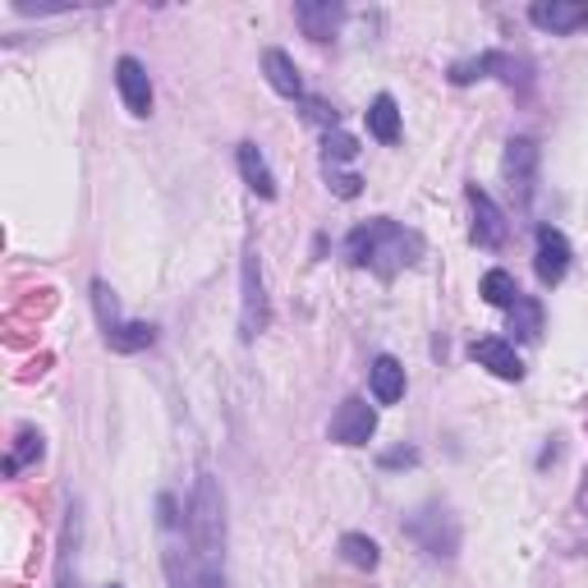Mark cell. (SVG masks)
<instances>
[{
  "label": "cell",
  "mask_w": 588,
  "mask_h": 588,
  "mask_svg": "<svg viewBox=\"0 0 588 588\" xmlns=\"http://www.w3.org/2000/svg\"><path fill=\"white\" fill-rule=\"evenodd\" d=\"M419 235L405 230L400 221H386V216H378V221H368V226H354L350 239H345V254L354 267H368V271H378L382 281H391L395 271H405L414 258H419Z\"/></svg>",
  "instance_id": "obj_1"
},
{
  "label": "cell",
  "mask_w": 588,
  "mask_h": 588,
  "mask_svg": "<svg viewBox=\"0 0 588 588\" xmlns=\"http://www.w3.org/2000/svg\"><path fill=\"white\" fill-rule=\"evenodd\" d=\"M189 547L203 566L221 570V556H226V502H221V487H216L212 474H198L194 483V497H189Z\"/></svg>",
  "instance_id": "obj_2"
},
{
  "label": "cell",
  "mask_w": 588,
  "mask_h": 588,
  "mask_svg": "<svg viewBox=\"0 0 588 588\" xmlns=\"http://www.w3.org/2000/svg\"><path fill=\"white\" fill-rule=\"evenodd\" d=\"M271 322V303H267V281H262V262L258 249L249 244L244 249V267H239V336L258 340Z\"/></svg>",
  "instance_id": "obj_3"
},
{
  "label": "cell",
  "mask_w": 588,
  "mask_h": 588,
  "mask_svg": "<svg viewBox=\"0 0 588 588\" xmlns=\"http://www.w3.org/2000/svg\"><path fill=\"white\" fill-rule=\"evenodd\" d=\"M92 303H97L102 336H106V345H111L115 354H138V350H147L152 340H157V327H147V322H125V318H120V308H115L106 281H92Z\"/></svg>",
  "instance_id": "obj_4"
},
{
  "label": "cell",
  "mask_w": 588,
  "mask_h": 588,
  "mask_svg": "<svg viewBox=\"0 0 588 588\" xmlns=\"http://www.w3.org/2000/svg\"><path fill=\"white\" fill-rule=\"evenodd\" d=\"M410 538L427 551V556H437V561H451L455 556V547H460V524H455V515L446 510V506H423L419 515H410Z\"/></svg>",
  "instance_id": "obj_5"
},
{
  "label": "cell",
  "mask_w": 588,
  "mask_h": 588,
  "mask_svg": "<svg viewBox=\"0 0 588 588\" xmlns=\"http://www.w3.org/2000/svg\"><path fill=\"white\" fill-rule=\"evenodd\" d=\"M373 432H378V410L368 405L363 395L340 400V410L331 414V442H340V446H368V442H373Z\"/></svg>",
  "instance_id": "obj_6"
},
{
  "label": "cell",
  "mask_w": 588,
  "mask_h": 588,
  "mask_svg": "<svg viewBox=\"0 0 588 588\" xmlns=\"http://www.w3.org/2000/svg\"><path fill=\"white\" fill-rule=\"evenodd\" d=\"M529 23L543 33H579L588 28V0H538L529 6Z\"/></svg>",
  "instance_id": "obj_7"
},
{
  "label": "cell",
  "mask_w": 588,
  "mask_h": 588,
  "mask_svg": "<svg viewBox=\"0 0 588 588\" xmlns=\"http://www.w3.org/2000/svg\"><path fill=\"white\" fill-rule=\"evenodd\" d=\"M115 87H120V102H125L130 115H152V79L147 70L138 65L134 55H120L115 60Z\"/></svg>",
  "instance_id": "obj_8"
},
{
  "label": "cell",
  "mask_w": 588,
  "mask_h": 588,
  "mask_svg": "<svg viewBox=\"0 0 588 588\" xmlns=\"http://www.w3.org/2000/svg\"><path fill=\"white\" fill-rule=\"evenodd\" d=\"M295 19L303 28V38L313 42H331L340 33V23H345V6L340 0H299L295 6Z\"/></svg>",
  "instance_id": "obj_9"
},
{
  "label": "cell",
  "mask_w": 588,
  "mask_h": 588,
  "mask_svg": "<svg viewBox=\"0 0 588 588\" xmlns=\"http://www.w3.org/2000/svg\"><path fill=\"white\" fill-rule=\"evenodd\" d=\"M470 207H474V244H483V249H502L510 226H506V212L492 203L478 184H470Z\"/></svg>",
  "instance_id": "obj_10"
},
{
  "label": "cell",
  "mask_w": 588,
  "mask_h": 588,
  "mask_svg": "<svg viewBox=\"0 0 588 588\" xmlns=\"http://www.w3.org/2000/svg\"><path fill=\"white\" fill-rule=\"evenodd\" d=\"M534 271H538V281H543V286H561V281H566V271H570V244H566L561 230H551V226L538 230V258H534Z\"/></svg>",
  "instance_id": "obj_11"
},
{
  "label": "cell",
  "mask_w": 588,
  "mask_h": 588,
  "mask_svg": "<svg viewBox=\"0 0 588 588\" xmlns=\"http://www.w3.org/2000/svg\"><path fill=\"white\" fill-rule=\"evenodd\" d=\"M515 74H519V65L502 51H483L474 60H455V65H451V83L455 87L474 83V79H506V83H515Z\"/></svg>",
  "instance_id": "obj_12"
},
{
  "label": "cell",
  "mask_w": 588,
  "mask_h": 588,
  "mask_svg": "<svg viewBox=\"0 0 588 588\" xmlns=\"http://www.w3.org/2000/svg\"><path fill=\"white\" fill-rule=\"evenodd\" d=\"M502 171L510 179V189H519V198H529L534 175H538V143L534 138H510L506 157H502Z\"/></svg>",
  "instance_id": "obj_13"
},
{
  "label": "cell",
  "mask_w": 588,
  "mask_h": 588,
  "mask_svg": "<svg viewBox=\"0 0 588 588\" xmlns=\"http://www.w3.org/2000/svg\"><path fill=\"white\" fill-rule=\"evenodd\" d=\"M474 363H483L487 373H497L502 382H519L524 378V363H519V354H515V345H506L502 336H483V340H474Z\"/></svg>",
  "instance_id": "obj_14"
},
{
  "label": "cell",
  "mask_w": 588,
  "mask_h": 588,
  "mask_svg": "<svg viewBox=\"0 0 588 588\" xmlns=\"http://www.w3.org/2000/svg\"><path fill=\"white\" fill-rule=\"evenodd\" d=\"M166 570H171V584H175V588H226L221 570L203 566L198 556H194V547L184 551V561H179V551L171 547V551H166Z\"/></svg>",
  "instance_id": "obj_15"
},
{
  "label": "cell",
  "mask_w": 588,
  "mask_h": 588,
  "mask_svg": "<svg viewBox=\"0 0 588 588\" xmlns=\"http://www.w3.org/2000/svg\"><path fill=\"white\" fill-rule=\"evenodd\" d=\"M262 74H267V83L276 87V92H281V97H303V79H299V65H295V60L286 55V51H262Z\"/></svg>",
  "instance_id": "obj_16"
},
{
  "label": "cell",
  "mask_w": 588,
  "mask_h": 588,
  "mask_svg": "<svg viewBox=\"0 0 588 588\" xmlns=\"http://www.w3.org/2000/svg\"><path fill=\"white\" fill-rule=\"evenodd\" d=\"M239 175H244V184L258 194V198H276V175H271V166H267V157L254 147V143H239Z\"/></svg>",
  "instance_id": "obj_17"
},
{
  "label": "cell",
  "mask_w": 588,
  "mask_h": 588,
  "mask_svg": "<svg viewBox=\"0 0 588 588\" xmlns=\"http://www.w3.org/2000/svg\"><path fill=\"white\" fill-rule=\"evenodd\" d=\"M368 134H373L378 143H400V106L391 92H382V97H373V106H368Z\"/></svg>",
  "instance_id": "obj_18"
},
{
  "label": "cell",
  "mask_w": 588,
  "mask_h": 588,
  "mask_svg": "<svg viewBox=\"0 0 588 588\" xmlns=\"http://www.w3.org/2000/svg\"><path fill=\"white\" fill-rule=\"evenodd\" d=\"M400 395H405V368H400V359L382 354L373 363V400L378 405H395Z\"/></svg>",
  "instance_id": "obj_19"
},
{
  "label": "cell",
  "mask_w": 588,
  "mask_h": 588,
  "mask_svg": "<svg viewBox=\"0 0 588 588\" xmlns=\"http://www.w3.org/2000/svg\"><path fill=\"white\" fill-rule=\"evenodd\" d=\"M483 299H487V303H497V308H515L524 295H519V286H515V276H510V271L492 267V271L483 276Z\"/></svg>",
  "instance_id": "obj_20"
},
{
  "label": "cell",
  "mask_w": 588,
  "mask_h": 588,
  "mask_svg": "<svg viewBox=\"0 0 588 588\" xmlns=\"http://www.w3.org/2000/svg\"><path fill=\"white\" fill-rule=\"evenodd\" d=\"M340 556H345L354 570H378V561H382L378 543L363 538V534H345V538H340Z\"/></svg>",
  "instance_id": "obj_21"
},
{
  "label": "cell",
  "mask_w": 588,
  "mask_h": 588,
  "mask_svg": "<svg viewBox=\"0 0 588 588\" xmlns=\"http://www.w3.org/2000/svg\"><path fill=\"white\" fill-rule=\"evenodd\" d=\"M42 432H33V427H19V437H14V451L6 455V474H19L23 464H33V460H42Z\"/></svg>",
  "instance_id": "obj_22"
},
{
  "label": "cell",
  "mask_w": 588,
  "mask_h": 588,
  "mask_svg": "<svg viewBox=\"0 0 588 588\" xmlns=\"http://www.w3.org/2000/svg\"><path fill=\"white\" fill-rule=\"evenodd\" d=\"M510 331H515L519 340H538V336H543V303H538V299H519V303L510 308Z\"/></svg>",
  "instance_id": "obj_23"
},
{
  "label": "cell",
  "mask_w": 588,
  "mask_h": 588,
  "mask_svg": "<svg viewBox=\"0 0 588 588\" xmlns=\"http://www.w3.org/2000/svg\"><path fill=\"white\" fill-rule=\"evenodd\" d=\"M359 157V138H350V134H327V143H322V171H340L345 162H354Z\"/></svg>",
  "instance_id": "obj_24"
},
{
  "label": "cell",
  "mask_w": 588,
  "mask_h": 588,
  "mask_svg": "<svg viewBox=\"0 0 588 588\" xmlns=\"http://www.w3.org/2000/svg\"><path fill=\"white\" fill-rule=\"evenodd\" d=\"M74 543H79V519L70 524L65 547H60V579H55V588H79V570H74Z\"/></svg>",
  "instance_id": "obj_25"
},
{
  "label": "cell",
  "mask_w": 588,
  "mask_h": 588,
  "mask_svg": "<svg viewBox=\"0 0 588 588\" xmlns=\"http://www.w3.org/2000/svg\"><path fill=\"white\" fill-rule=\"evenodd\" d=\"M327 184L336 189V198H359V189H363V179L354 171H327Z\"/></svg>",
  "instance_id": "obj_26"
},
{
  "label": "cell",
  "mask_w": 588,
  "mask_h": 588,
  "mask_svg": "<svg viewBox=\"0 0 588 588\" xmlns=\"http://www.w3.org/2000/svg\"><path fill=\"white\" fill-rule=\"evenodd\" d=\"M303 106H308V111H303V115H308V120H313V125H327V134H331V130H336V111H331V106H327V102H318V97H308V102H303Z\"/></svg>",
  "instance_id": "obj_27"
},
{
  "label": "cell",
  "mask_w": 588,
  "mask_h": 588,
  "mask_svg": "<svg viewBox=\"0 0 588 588\" xmlns=\"http://www.w3.org/2000/svg\"><path fill=\"white\" fill-rule=\"evenodd\" d=\"M400 464H419V451L405 446V451H386L382 455V470H400Z\"/></svg>",
  "instance_id": "obj_28"
},
{
  "label": "cell",
  "mask_w": 588,
  "mask_h": 588,
  "mask_svg": "<svg viewBox=\"0 0 588 588\" xmlns=\"http://www.w3.org/2000/svg\"><path fill=\"white\" fill-rule=\"evenodd\" d=\"M584 510H588V487H584Z\"/></svg>",
  "instance_id": "obj_29"
},
{
  "label": "cell",
  "mask_w": 588,
  "mask_h": 588,
  "mask_svg": "<svg viewBox=\"0 0 588 588\" xmlns=\"http://www.w3.org/2000/svg\"><path fill=\"white\" fill-rule=\"evenodd\" d=\"M111 588H120V584H111Z\"/></svg>",
  "instance_id": "obj_30"
}]
</instances>
